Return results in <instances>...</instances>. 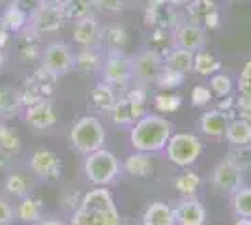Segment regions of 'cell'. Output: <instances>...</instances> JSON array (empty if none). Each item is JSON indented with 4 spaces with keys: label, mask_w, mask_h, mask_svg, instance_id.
<instances>
[{
    "label": "cell",
    "mask_w": 251,
    "mask_h": 225,
    "mask_svg": "<svg viewBox=\"0 0 251 225\" xmlns=\"http://www.w3.org/2000/svg\"><path fill=\"white\" fill-rule=\"evenodd\" d=\"M72 225H122L111 192L105 186H96L84 193L79 208L72 216Z\"/></svg>",
    "instance_id": "cell-1"
},
{
    "label": "cell",
    "mask_w": 251,
    "mask_h": 225,
    "mask_svg": "<svg viewBox=\"0 0 251 225\" xmlns=\"http://www.w3.org/2000/svg\"><path fill=\"white\" fill-rule=\"evenodd\" d=\"M173 135V124L161 115H143L131 126L129 143L137 152L154 154L165 149L169 137Z\"/></svg>",
    "instance_id": "cell-2"
},
{
    "label": "cell",
    "mask_w": 251,
    "mask_h": 225,
    "mask_svg": "<svg viewBox=\"0 0 251 225\" xmlns=\"http://www.w3.org/2000/svg\"><path fill=\"white\" fill-rule=\"evenodd\" d=\"M70 143H72V149L84 156L103 149L105 128L100 122V118L92 117V115L79 118L70 129Z\"/></svg>",
    "instance_id": "cell-3"
},
{
    "label": "cell",
    "mask_w": 251,
    "mask_h": 225,
    "mask_svg": "<svg viewBox=\"0 0 251 225\" xmlns=\"http://www.w3.org/2000/svg\"><path fill=\"white\" fill-rule=\"evenodd\" d=\"M83 171L92 186H109L120 173V163L111 150L100 149L86 154Z\"/></svg>",
    "instance_id": "cell-4"
},
{
    "label": "cell",
    "mask_w": 251,
    "mask_h": 225,
    "mask_svg": "<svg viewBox=\"0 0 251 225\" xmlns=\"http://www.w3.org/2000/svg\"><path fill=\"white\" fill-rule=\"evenodd\" d=\"M165 154L167 160L176 167H189L202 154V143L195 133L189 131L173 133L165 145Z\"/></svg>",
    "instance_id": "cell-5"
},
{
    "label": "cell",
    "mask_w": 251,
    "mask_h": 225,
    "mask_svg": "<svg viewBox=\"0 0 251 225\" xmlns=\"http://www.w3.org/2000/svg\"><path fill=\"white\" fill-rule=\"evenodd\" d=\"M56 79H58V75L47 72L45 68H40L30 77H26L25 85L19 90L23 107H26L30 103H36V101H42V100H49V96L54 92Z\"/></svg>",
    "instance_id": "cell-6"
},
{
    "label": "cell",
    "mask_w": 251,
    "mask_h": 225,
    "mask_svg": "<svg viewBox=\"0 0 251 225\" xmlns=\"http://www.w3.org/2000/svg\"><path fill=\"white\" fill-rule=\"evenodd\" d=\"M145 98H147V94L141 88H135L129 94H126L124 98L116 100V103L109 113L113 122L118 126H129L131 128L137 120L145 115V101H147Z\"/></svg>",
    "instance_id": "cell-7"
},
{
    "label": "cell",
    "mask_w": 251,
    "mask_h": 225,
    "mask_svg": "<svg viewBox=\"0 0 251 225\" xmlns=\"http://www.w3.org/2000/svg\"><path fill=\"white\" fill-rule=\"evenodd\" d=\"M75 53L68 43L54 42L49 43L42 51V68L54 75H66L70 70H74Z\"/></svg>",
    "instance_id": "cell-8"
},
{
    "label": "cell",
    "mask_w": 251,
    "mask_h": 225,
    "mask_svg": "<svg viewBox=\"0 0 251 225\" xmlns=\"http://www.w3.org/2000/svg\"><path fill=\"white\" fill-rule=\"evenodd\" d=\"M101 74L107 85L111 86H124L133 79V70H131V58L124 56L122 51H109L107 58L101 66Z\"/></svg>",
    "instance_id": "cell-9"
},
{
    "label": "cell",
    "mask_w": 251,
    "mask_h": 225,
    "mask_svg": "<svg viewBox=\"0 0 251 225\" xmlns=\"http://www.w3.org/2000/svg\"><path fill=\"white\" fill-rule=\"evenodd\" d=\"M64 23H66V17L62 13V8H54V6H47V4H42L28 15V28H32L40 36L58 32Z\"/></svg>",
    "instance_id": "cell-10"
},
{
    "label": "cell",
    "mask_w": 251,
    "mask_h": 225,
    "mask_svg": "<svg viewBox=\"0 0 251 225\" xmlns=\"http://www.w3.org/2000/svg\"><path fill=\"white\" fill-rule=\"evenodd\" d=\"M161 68H163V54L150 47L143 49L135 58H131L133 79H137L139 83H154Z\"/></svg>",
    "instance_id": "cell-11"
},
{
    "label": "cell",
    "mask_w": 251,
    "mask_h": 225,
    "mask_svg": "<svg viewBox=\"0 0 251 225\" xmlns=\"http://www.w3.org/2000/svg\"><path fill=\"white\" fill-rule=\"evenodd\" d=\"M242 173L230 160H221L210 173V182L220 193H234L242 188Z\"/></svg>",
    "instance_id": "cell-12"
},
{
    "label": "cell",
    "mask_w": 251,
    "mask_h": 225,
    "mask_svg": "<svg viewBox=\"0 0 251 225\" xmlns=\"http://www.w3.org/2000/svg\"><path fill=\"white\" fill-rule=\"evenodd\" d=\"M30 169L45 182H54L62 175V160L52 150H34L30 156Z\"/></svg>",
    "instance_id": "cell-13"
},
{
    "label": "cell",
    "mask_w": 251,
    "mask_h": 225,
    "mask_svg": "<svg viewBox=\"0 0 251 225\" xmlns=\"http://www.w3.org/2000/svg\"><path fill=\"white\" fill-rule=\"evenodd\" d=\"M173 43L191 53H197L206 47V32L197 23H178L173 32Z\"/></svg>",
    "instance_id": "cell-14"
},
{
    "label": "cell",
    "mask_w": 251,
    "mask_h": 225,
    "mask_svg": "<svg viewBox=\"0 0 251 225\" xmlns=\"http://www.w3.org/2000/svg\"><path fill=\"white\" fill-rule=\"evenodd\" d=\"M56 111L51 100H42L25 107V122L34 129H49L56 124Z\"/></svg>",
    "instance_id": "cell-15"
},
{
    "label": "cell",
    "mask_w": 251,
    "mask_h": 225,
    "mask_svg": "<svg viewBox=\"0 0 251 225\" xmlns=\"http://www.w3.org/2000/svg\"><path fill=\"white\" fill-rule=\"evenodd\" d=\"M175 218L176 225H204L206 208L195 195L182 197V201L175 206Z\"/></svg>",
    "instance_id": "cell-16"
},
{
    "label": "cell",
    "mask_w": 251,
    "mask_h": 225,
    "mask_svg": "<svg viewBox=\"0 0 251 225\" xmlns=\"http://www.w3.org/2000/svg\"><path fill=\"white\" fill-rule=\"evenodd\" d=\"M101 26L96 17H86L81 21L75 23L74 26V42L84 49V47H96L98 43L101 42Z\"/></svg>",
    "instance_id": "cell-17"
},
{
    "label": "cell",
    "mask_w": 251,
    "mask_h": 225,
    "mask_svg": "<svg viewBox=\"0 0 251 225\" xmlns=\"http://www.w3.org/2000/svg\"><path fill=\"white\" fill-rule=\"evenodd\" d=\"M188 11L191 23H204L210 28H218L220 25V11L214 0H193L188 6Z\"/></svg>",
    "instance_id": "cell-18"
},
{
    "label": "cell",
    "mask_w": 251,
    "mask_h": 225,
    "mask_svg": "<svg viewBox=\"0 0 251 225\" xmlns=\"http://www.w3.org/2000/svg\"><path fill=\"white\" fill-rule=\"evenodd\" d=\"M229 122L230 120L225 115V111L212 109V111L202 113V117L199 118V129L208 137H223Z\"/></svg>",
    "instance_id": "cell-19"
},
{
    "label": "cell",
    "mask_w": 251,
    "mask_h": 225,
    "mask_svg": "<svg viewBox=\"0 0 251 225\" xmlns=\"http://www.w3.org/2000/svg\"><path fill=\"white\" fill-rule=\"evenodd\" d=\"M143 225H176L175 208L161 201L150 203L143 212Z\"/></svg>",
    "instance_id": "cell-20"
},
{
    "label": "cell",
    "mask_w": 251,
    "mask_h": 225,
    "mask_svg": "<svg viewBox=\"0 0 251 225\" xmlns=\"http://www.w3.org/2000/svg\"><path fill=\"white\" fill-rule=\"evenodd\" d=\"M193 56H195V53H191L188 49H182L178 45H173V49H169L167 53L163 54V64L178 72V74L188 75L193 72Z\"/></svg>",
    "instance_id": "cell-21"
},
{
    "label": "cell",
    "mask_w": 251,
    "mask_h": 225,
    "mask_svg": "<svg viewBox=\"0 0 251 225\" xmlns=\"http://www.w3.org/2000/svg\"><path fill=\"white\" fill-rule=\"evenodd\" d=\"M0 19L8 32H21L28 26V13L23 8H19L15 2H10L0 11Z\"/></svg>",
    "instance_id": "cell-22"
},
{
    "label": "cell",
    "mask_w": 251,
    "mask_h": 225,
    "mask_svg": "<svg viewBox=\"0 0 251 225\" xmlns=\"http://www.w3.org/2000/svg\"><path fill=\"white\" fill-rule=\"evenodd\" d=\"M225 139L229 141L232 147H250L251 143V122L248 118H238L229 122L225 129Z\"/></svg>",
    "instance_id": "cell-23"
},
{
    "label": "cell",
    "mask_w": 251,
    "mask_h": 225,
    "mask_svg": "<svg viewBox=\"0 0 251 225\" xmlns=\"http://www.w3.org/2000/svg\"><path fill=\"white\" fill-rule=\"evenodd\" d=\"M116 103V96L113 86L107 85V83H101V85L94 86L88 94V105L96 111H107L111 113L113 105Z\"/></svg>",
    "instance_id": "cell-24"
},
{
    "label": "cell",
    "mask_w": 251,
    "mask_h": 225,
    "mask_svg": "<svg viewBox=\"0 0 251 225\" xmlns=\"http://www.w3.org/2000/svg\"><path fill=\"white\" fill-rule=\"evenodd\" d=\"M101 66H103V58L94 47H84L79 53H75L74 68L81 74H94Z\"/></svg>",
    "instance_id": "cell-25"
},
{
    "label": "cell",
    "mask_w": 251,
    "mask_h": 225,
    "mask_svg": "<svg viewBox=\"0 0 251 225\" xmlns=\"http://www.w3.org/2000/svg\"><path fill=\"white\" fill-rule=\"evenodd\" d=\"M23 109L19 90L11 86H0V118L15 117Z\"/></svg>",
    "instance_id": "cell-26"
},
{
    "label": "cell",
    "mask_w": 251,
    "mask_h": 225,
    "mask_svg": "<svg viewBox=\"0 0 251 225\" xmlns=\"http://www.w3.org/2000/svg\"><path fill=\"white\" fill-rule=\"evenodd\" d=\"M94 0H66L62 6V13L66 21H81L92 15Z\"/></svg>",
    "instance_id": "cell-27"
},
{
    "label": "cell",
    "mask_w": 251,
    "mask_h": 225,
    "mask_svg": "<svg viewBox=\"0 0 251 225\" xmlns=\"http://www.w3.org/2000/svg\"><path fill=\"white\" fill-rule=\"evenodd\" d=\"M124 169L131 176H137V178H143V176H148L152 173V160L147 152H133L131 156H127V160L124 161Z\"/></svg>",
    "instance_id": "cell-28"
},
{
    "label": "cell",
    "mask_w": 251,
    "mask_h": 225,
    "mask_svg": "<svg viewBox=\"0 0 251 225\" xmlns=\"http://www.w3.org/2000/svg\"><path fill=\"white\" fill-rule=\"evenodd\" d=\"M21 38H19V53L25 60H30V58H36V56H42L40 53V34L34 32L32 28H25L21 30Z\"/></svg>",
    "instance_id": "cell-29"
},
{
    "label": "cell",
    "mask_w": 251,
    "mask_h": 225,
    "mask_svg": "<svg viewBox=\"0 0 251 225\" xmlns=\"http://www.w3.org/2000/svg\"><path fill=\"white\" fill-rule=\"evenodd\" d=\"M220 60L214 56L212 53H208L206 49H201V51H197L195 53V56H193V72L199 75H214L220 72Z\"/></svg>",
    "instance_id": "cell-30"
},
{
    "label": "cell",
    "mask_w": 251,
    "mask_h": 225,
    "mask_svg": "<svg viewBox=\"0 0 251 225\" xmlns=\"http://www.w3.org/2000/svg\"><path fill=\"white\" fill-rule=\"evenodd\" d=\"M15 218H19L21 222H40L42 220V201L36 197H23L17 210H15Z\"/></svg>",
    "instance_id": "cell-31"
},
{
    "label": "cell",
    "mask_w": 251,
    "mask_h": 225,
    "mask_svg": "<svg viewBox=\"0 0 251 225\" xmlns=\"http://www.w3.org/2000/svg\"><path fill=\"white\" fill-rule=\"evenodd\" d=\"M101 42L107 45L109 51H122L127 43V34L120 26H107L101 30Z\"/></svg>",
    "instance_id": "cell-32"
},
{
    "label": "cell",
    "mask_w": 251,
    "mask_h": 225,
    "mask_svg": "<svg viewBox=\"0 0 251 225\" xmlns=\"http://www.w3.org/2000/svg\"><path fill=\"white\" fill-rule=\"evenodd\" d=\"M4 190L13 195V197H26L28 193H30V186H28V180H26V176L21 175V173H11L6 176V180H4Z\"/></svg>",
    "instance_id": "cell-33"
},
{
    "label": "cell",
    "mask_w": 251,
    "mask_h": 225,
    "mask_svg": "<svg viewBox=\"0 0 251 225\" xmlns=\"http://www.w3.org/2000/svg\"><path fill=\"white\" fill-rule=\"evenodd\" d=\"M232 208L238 218L251 220V188H238L232 193Z\"/></svg>",
    "instance_id": "cell-34"
},
{
    "label": "cell",
    "mask_w": 251,
    "mask_h": 225,
    "mask_svg": "<svg viewBox=\"0 0 251 225\" xmlns=\"http://www.w3.org/2000/svg\"><path fill=\"white\" fill-rule=\"evenodd\" d=\"M201 186V178L197 173H184V175H180L176 178V182H175V188H176V192L182 195V197H189V195H195L197 190H199Z\"/></svg>",
    "instance_id": "cell-35"
},
{
    "label": "cell",
    "mask_w": 251,
    "mask_h": 225,
    "mask_svg": "<svg viewBox=\"0 0 251 225\" xmlns=\"http://www.w3.org/2000/svg\"><path fill=\"white\" fill-rule=\"evenodd\" d=\"M184 77L186 75L178 74V72H175V70H171V68H167V66L163 64V68H161V72H159V75L156 77V83L159 88H165V90H169V88H175V86L182 85L184 83Z\"/></svg>",
    "instance_id": "cell-36"
},
{
    "label": "cell",
    "mask_w": 251,
    "mask_h": 225,
    "mask_svg": "<svg viewBox=\"0 0 251 225\" xmlns=\"http://www.w3.org/2000/svg\"><path fill=\"white\" fill-rule=\"evenodd\" d=\"M154 107L161 113H175L182 107V98L178 94H157L154 98Z\"/></svg>",
    "instance_id": "cell-37"
},
{
    "label": "cell",
    "mask_w": 251,
    "mask_h": 225,
    "mask_svg": "<svg viewBox=\"0 0 251 225\" xmlns=\"http://www.w3.org/2000/svg\"><path fill=\"white\" fill-rule=\"evenodd\" d=\"M210 90H212V94H216L218 98L229 96L230 90H232V81H230V77L225 74L210 75Z\"/></svg>",
    "instance_id": "cell-38"
},
{
    "label": "cell",
    "mask_w": 251,
    "mask_h": 225,
    "mask_svg": "<svg viewBox=\"0 0 251 225\" xmlns=\"http://www.w3.org/2000/svg\"><path fill=\"white\" fill-rule=\"evenodd\" d=\"M0 149L6 150V152H17L21 149L19 137L6 126H0Z\"/></svg>",
    "instance_id": "cell-39"
},
{
    "label": "cell",
    "mask_w": 251,
    "mask_h": 225,
    "mask_svg": "<svg viewBox=\"0 0 251 225\" xmlns=\"http://www.w3.org/2000/svg\"><path fill=\"white\" fill-rule=\"evenodd\" d=\"M210 101H212V90H210L208 86H193V90H191V103L195 107H204V105H208Z\"/></svg>",
    "instance_id": "cell-40"
},
{
    "label": "cell",
    "mask_w": 251,
    "mask_h": 225,
    "mask_svg": "<svg viewBox=\"0 0 251 225\" xmlns=\"http://www.w3.org/2000/svg\"><path fill=\"white\" fill-rule=\"evenodd\" d=\"M238 90L242 96L251 98V60H248L242 68L240 77H238Z\"/></svg>",
    "instance_id": "cell-41"
},
{
    "label": "cell",
    "mask_w": 251,
    "mask_h": 225,
    "mask_svg": "<svg viewBox=\"0 0 251 225\" xmlns=\"http://www.w3.org/2000/svg\"><path fill=\"white\" fill-rule=\"evenodd\" d=\"M94 8L105 13H120L124 10V0H94Z\"/></svg>",
    "instance_id": "cell-42"
},
{
    "label": "cell",
    "mask_w": 251,
    "mask_h": 225,
    "mask_svg": "<svg viewBox=\"0 0 251 225\" xmlns=\"http://www.w3.org/2000/svg\"><path fill=\"white\" fill-rule=\"evenodd\" d=\"M15 222V208L4 197H0V225H11Z\"/></svg>",
    "instance_id": "cell-43"
},
{
    "label": "cell",
    "mask_w": 251,
    "mask_h": 225,
    "mask_svg": "<svg viewBox=\"0 0 251 225\" xmlns=\"http://www.w3.org/2000/svg\"><path fill=\"white\" fill-rule=\"evenodd\" d=\"M193 0H167V4L175 6V8H188Z\"/></svg>",
    "instance_id": "cell-44"
},
{
    "label": "cell",
    "mask_w": 251,
    "mask_h": 225,
    "mask_svg": "<svg viewBox=\"0 0 251 225\" xmlns=\"http://www.w3.org/2000/svg\"><path fill=\"white\" fill-rule=\"evenodd\" d=\"M66 0H42V4H47V6H54V8H62Z\"/></svg>",
    "instance_id": "cell-45"
},
{
    "label": "cell",
    "mask_w": 251,
    "mask_h": 225,
    "mask_svg": "<svg viewBox=\"0 0 251 225\" xmlns=\"http://www.w3.org/2000/svg\"><path fill=\"white\" fill-rule=\"evenodd\" d=\"M40 225H66V224L60 222V220H42Z\"/></svg>",
    "instance_id": "cell-46"
},
{
    "label": "cell",
    "mask_w": 251,
    "mask_h": 225,
    "mask_svg": "<svg viewBox=\"0 0 251 225\" xmlns=\"http://www.w3.org/2000/svg\"><path fill=\"white\" fill-rule=\"evenodd\" d=\"M234 225H251V220L250 218H238V220L234 222Z\"/></svg>",
    "instance_id": "cell-47"
},
{
    "label": "cell",
    "mask_w": 251,
    "mask_h": 225,
    "mask_svg": "<svg viewBox=\"0 0 251 225\" xmlns=\"http://www.w3.org/2000/svg\"><path fill=\"white\" fill-rule=\"evenodd\" d=\"M4 64V53H2V49H0V68Z\"/></svg>",
    "instance_id": "cell-48"
},
{
    "label": "cell",
    "mask_w": 251,
    "mask_h": 225,
    "mask_svg": "<svg viewBox=\"0 0 251 225\" xmlns=\"http://www.w3.org/2000/svg\"><path fill=\"white\" fill-rule=\"evenodd\" d=\"M229 2H244V0H229Z\"/></svg>",
    "instance_id": "cell-49"
},
{
    "label": "cell",
    "mask_w": 251,
    "mask_h": 225,
    "mask_svg": "<svg viewBox=\"0 0 251 225\" xmlns=\"http://www.w3.org/2000/svg\"><path fill=\"white\" fill-rule=\"evenodd\" d=\"M0 2H11V0H0Z\"/></svg>",
    "instance_id": "cell-50"
}]
</instances>
